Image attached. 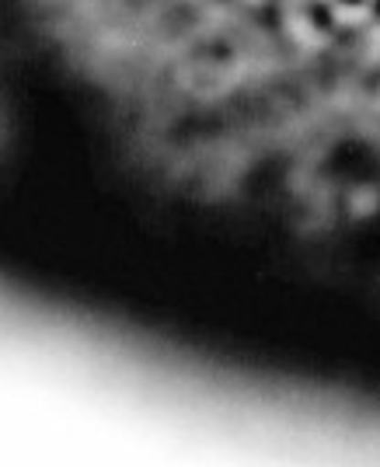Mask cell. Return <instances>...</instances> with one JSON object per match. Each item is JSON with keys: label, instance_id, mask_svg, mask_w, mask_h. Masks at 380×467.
<instances>
[{"label": "cell", "instance_id": "cell-1", "mask_svg": "<svg viewBox=\"0 0 380 467\" xmlns=\"http://www.w3.org/2000/svg\"><path fill=\"white\" fill-rule=\"evenodd\" d=\"M370 0H332V7H339V11H363Z\"/></svg>", "mask_w": 380, "mask_h": 467}, {"label": "cell", "instance_id": "cell-2", "mask_svg": "<svg viewBox=\"0 0 380 467\" xmlns=\"http://www.w3.org/2000/svg\"><path fill=\"white\" fill-rule=\"evenodd\" d=\"M366 11H370L374 25H380V0H370V4H366Z\"/></svg>", "mask_w": 380, "mask_h": 467}]
</instances>
